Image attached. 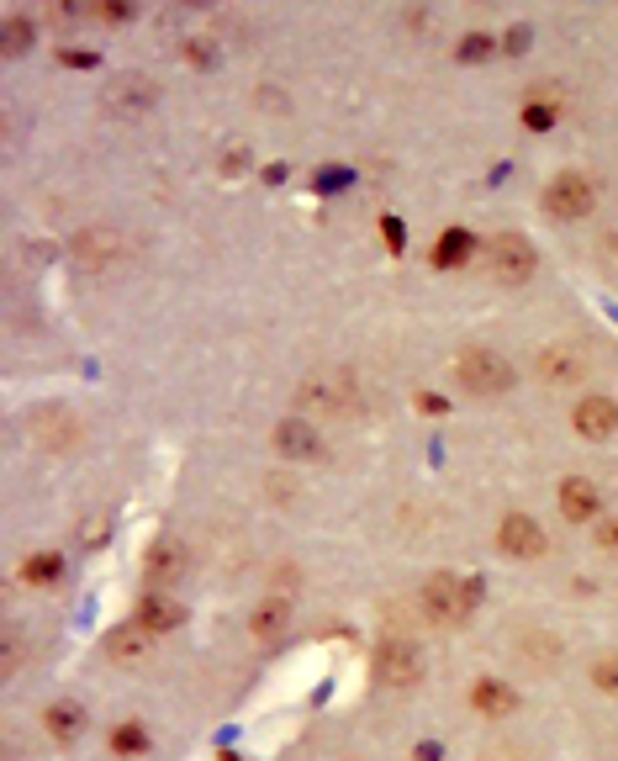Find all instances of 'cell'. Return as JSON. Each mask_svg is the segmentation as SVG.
Listing matches in <instances>:
<instances>
[{"label":"cell","mask_w":618,"mask_h":761,"mask_svg":"<svg viewBox=\"0 0 618 761\" xmlns=\"http://www.w3.org/2000/svg\"><path fill=\"white\" fill-rule=\"evenodd\" d=\"M455 376H460V386H471V392L497 397V392H508V386H513V365L502 355H492L486 344H471V349H460Z\"/></svg>","instance_id":"6da1fadb"},{"label":"cell","mask_w":618,"mask_h":761,"mask_svg":"<svg viewBox=\"0 0 618 761\" xmlns=\"http://www.w3.org/2000/svg\"><path fill=\"white\" fill-rule=\"evenodd\" d=\"M418 603H423V614L434 624H460V619H471V608H476V582L428 577V587L418 592Z\"/></svg>","instance_id":"7a4b0ae2"},{"label":"cell","mask_w":618,"mask_h":761,"mask_svg":"<svg viewBox=\"0 0 618 761\" xmlns=\"http://www.w3.org/2000/svg\"><path fill=\"white\" fill-rule=\"evenodd\" d=\"M592 207H597V191H592L587 175H555V180L545 185V212L560 217V222L587 217Z\"/></svg>","instance_id":"3957f363"},{"label":"cell","mask_w":618,"mask_h":761,"mask_svg":"<svg viewBox=\"0 0 618 761\" xmlns=\"http://www.w3.org/2000/svg\"><path fill=\"white\" fill-rule=\"evenodd\" d=\"M376 677L386 688H412V682H423V651L407 640H381L376 645Z\"/></svg>","instance_id":"277c9868"},{"label":"cell","mask_w":618,"mask_h":761,"mask_svg":"<svg viewBox=\"0 0 618 761\" xmlns=\"http://www.w3.org/2000/svg\"><path fill=\"white\" fill-rule=\"evenodd\" d=\"M497 550L513 555V561H539V555L550 550V540H545V529H539L529 513H508L497 524Z\"/></svg>","instance_id":"5b68a950"},{"label":"cell","mask_w":618,"mask_h":761,"mask_svg":"<svg viewBox=\"0 0 618 761\" xmlns=\"http://www.w3.org/2000/svg\"><path fill=\"white\" fill-rule=\"evenodd\" d=\"M534 244L523 233H497L492 238V270L502 275V281H529L534 275Z\"/></svg>","instance_id":"8992f818"},{"label":"cell","mask_w":618,"mask_h":761,"mask_svg":"<svg viewBox=\"0 0 618 761\" xmlns=\"http://www.w3.org/2000/svg\"><path fill=\"white\" fill-rule=\"evenodd\" d=\"M560 513H566L571 524H592V518L603 513V492H597L587 476H571V481H560Z\"/></svg>","instance_id":"52a82bcc"},{"label":"cell","mask_w":618,"mask_h":761,"mask_svg":"<svg viewBox=\"0 0 618 761\" xmlns=\"http://www.w3.org/2000/svg\"><path fill=\"white\" fill-rule=\"evenodd\" d=\"M571 423H576V434H582V439H608L618 429V402L582 397V402H576V413H571Z\"/></svg>","instance_id":"ba28073f"},{"label":"cell","mask_w":618,"mask_h":761,"mask_svg":"<svg viewBox=\"0 0 618 761\" xmlns=\"http://www.w3.org/2000/svg\"><path fill=\"white\" fill-rule=\"evenodd\" d=\"M302 402L307 407H349L354 402V381L344 376V370H339V376H312L302 386Z\"/></svg>","instance_id":"9c48e42d"},{"label":"cell","mask_w":618,"mask_h":761,"mask_svg":"<svg viewBox=\"0 0 618 761\" xmlns=\"http://www.w3.org/2000/svg\"><path fill=\"white\" fill-rule=\"evenodd\" d=\"M249 629H254V640H265V645L280 640V635L291 629V598H265V603L249 614Z\"/></svg>","instance_id":"30bf717a"},{"label":"cell","mask_w":618,"mask_h":761,"mask_svg":"<svg viewBox=\"0 0 618 761\" xmlns=\"http://www.w3.org/2000/svg\"><path fill=\"white\" fill-rule=\"evenodd\" d=\"M74 259L80 265H111V259H122V238L111 228H90L74 238Z\"/></svg>","instance_id":"8fae6325"},{"label":"cell","mask_w":618,"mask_h":761,"mask_svg":"<svg viewBox=\"0 0 618 761\" xmlns=\"http://www.w3.org/2000/svg\"><path fill=\"white\" fill-rule=\"evenodd\" d=\"M582 355H576L571 344H550L545 355H539V376L555 381V386H571V381H582Z\"/></svg>","instance_id":"7c38bea8"},{"label":"cell","mask_w":618,"mask_h":761,"mask_svg":"<svg viewBox=\"0 0 618 761\" xmlns=\"http://www.w3.org/2000/svg\"><path fill=\"white\" fill-rule=\"evenodd\" d=\"M275 450L291 455V460H317V455H323V439H317V429H307V423H280V429H275Z\"/></svg>","instance_id":"4fadbf2b"},{"label":"cell","mask_w":618,"mask_h":761,"mask_svg":"<svg viewBox=\"0 0 618 761\" xmlns=\"http://www.w3.org/2000/svg\"><path fill=\"white\" fill-rule=\"evenodd\" d=\"M106 651L117 656V661H143L148 651H154V635L133 619V624H122V629H111L106 635Z\"/></svg>","instance_id":"5bb4252c"},{"label":"cell","mask_w":618,"mask_h":761,"mask_svg":"<svg viewBox=\"0 0 618 761\" xmlns=\"http://www.w3.org/2000/svg\"><path fill=\"white\" fill-rule=\"evenodd\" d=\"M185 614H180V603L175 598H143L138 608V624L148 629V635H164V629H175Z\"/></svg>","instance_id":"9a60e30c"},{"label":"cell","mask_w":618,"mask_h":761,"mask_svg":"<svg viewBox=\"0 0 618 761\" xmlns=\"http://www.w3.org/2000/svg\"><path fill=\"white\" fill-rule=\"evenodd\" d=\"M43 725H48V735L53 740H80V730H85V714H80V703H53V709L43 714Z\"/></svg>","instance_id":"2e32d148"},{"label":"cell","mask_w":618,"mask_h":761,"mask_svg":"<svg viewBox=\"0 0 618 761\" xmlns=\"http://www.w3.org/2000/svg\"><path fill=\"white\" fill-rule=\"evenodd\" d=\"M471 249H476L471 233H465V228H449V233L439 238V249H434V265L455 270V265H465V259H471Z\"/></svg>","instance_id":"e0dca14e"},{"label":"cell","mask_w":618,"mask_h":761,"mask_svg":"<svg viewBox=\"0 0 618 761\" xmlns=\"http://www.w3.org/2000/svg\"><path fill=\"white\" fill-rule=\"evenodd\" d=\"M471 703H476L481 714H497V719H502V714H513V703H518V698H513L508 688H502V682H492V677H486V682H476Z\"/></svg>","instance_id":"ac0fdd59"},{"label":"cell","mask_w":618,"mask_h":761,"mask_svg":"<svg viewBox=\"0 0 618 761\" xmlns=\"http://www.w3.org/2000/svg\"><path fill=\"white\" fill-rule=\"evenodd\" d=\"M0 43H6V53H22L32 43V22H22V16H6V27H0Z\"/></svg>","instance_id":"d6986e66"},{"label":"cell","mask_w":618,"mask_h":761,"mask_svg":"<svg viewBox=\"0 0 618 761\" xmlns=\"http://www.w3.org/2000/svg\"><path fill=\"white\" fill-rule=\"evenodd\" d=\"M148 577H154V582L159 577H180V550H164V545L148 550Z\"/></svg>","instance_id":"ffe728a7"},{"label":"cell","mask_w":618,"mask_h":761,"mask_svg":"<svg viewBox=\"0 0 618 761\" xmlns=\"http://www.w3.org/2000/svg\"><path fill=\"white\" fill-rule=\"evenodd\" d=\"M59 571H64V561H59V555H32V561L22 566V577H27V582H53Z\"/></svg>","instance_id":"44dd1931"},{"label":"cell","mask_w":618,"mask_h":761,"mask_svg":"<svg viewBox=\"0 0 618 761\" xmlns=\"http://www.w3.org/2000/svg\"><path fill=\"white\" fill-rule=\"evenodd\" d=\"M111 746H117V751H127V756H133V751H148V735H143L138 725H122L117 735H111Z\"/></svg>","instance_id":"7402d4cb"},{"label":"cell","mask_w":618,"mask_h":761,"mask_svg":"<svg viewBox=\"0 0 618 761\" xmlns=\"http://www.w3.org/2000/svg\"><path fill=\"white\" fill-rule=\"evenodd\" d=\"M486 53H492V37H481V32H476V37H465V43H460V59H465V64H481Z\"/></svg>","instance_id":"603a6c76"},{"label":"cell","mask_w":618,"mask_h":761,"mask_svg":"<svg viewBox=\"0 0 618 761\" xmlns=\"http://www.w3.org/2000/svg\"><path fill=\"white\" fill-rule=\"evenodd\" d=\"M523 122H529V127H539V133H545V127L555 122V106L545 101V106H539V101H529V106H523Z\"/></svg>","instance_id":"cb8c5ba5"},{"label":"cell","mask_w":618,"mask_h":761,"mask_svg":"<svg viewBox=\"0 0 618 761\" xmlns=\"http://www.w3.org/2000/svg\"><path fill=\"white\" fill-rule=\"evenodd\" d=\"M597 688H603V693H618V661H597Z\"/></svg>","instance_id":"d4e9b609"},{"label":"cell","mask_w":618,"mask_h":761,"mask_svg":"<svg viewBox=\"0 0 618 761\" xmlns=\"http://www.w3.org/2000/svg\"><path fill=\"white\" fill-rule=\"evenodd\" d=\"M386 244L402 249V222H397V217H386Z\"/></svg>","instance_id":"484cf974"},{"label":"cell","mask_w":618,"mask_h":761,"mask_svg":"<svg viewBox=\"0 0 618 761\" xmlns=\"http://www.w3.org/2000/svg\"><path fill=\"white\" fill-rule=\"evenodd\" d=\"M603 545H618V524H603Z\"/></svg>","instance_id":"4316f807"}]
</instances>
